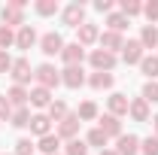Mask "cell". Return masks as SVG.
Here are the masks:
<instances>
[{
  "mask_svg": "<svg viewBox=\"0 0 158 155\" xmlns=\"http://www.w3.org/2000/svg\"><path fill=\"white\" fill-rule=\"evenodd\" d=\"M34 79H37L40 88H55V85H61V70H55L52 64H40L37 70H34Z\"/></svg>",
  "mask_w": 158,
  "mask_h": 155,
  "instance_id": "obj_1",
  "label": "cell"
},
{
  "mask_svg": "<svg viewBox=\"0 0 158 155\" xmlns=\"http://www.w3.org/2000/svg\"><path fill=\"white\" fill-rule=\"evenodd\" d=\"M88 61H91V67H94L98 73H110V70L116 67V55L106 52V49H94V52L88 55Z\"/></svg>",
  "mask_w": 158,
  "mask_h": 155,
  "instance_id": "obj_2",
  "label": "cell"
},
{
  "mask_svg": "<svg viewBox=\"0 0 158 155\" xmlns=\"http://www.w3.org/2000/svg\"><path fill=\"white\" fill-rule=\"evenodd\" d=\"M40 49H43V55H61L64 52V40H61V34H55V31H49V34H43L40 37Z\"/></svg>",
  "mask_w": 158,
  "mask_h": 155,
  "instance_id": "obj_3",
  "label": "cell"
},
{
  "mask_svg": "<svg viewBox=\"0 0 158 155\" xmlns=\"http://www.w3.org/2000/svg\"><path fill=\"white\" fill-rule=\"evenodd\" d=\"M9 76H12V82H15V85L31 82V76H34V70H31V61H27V58H15V61H12V70H9Z\"/></svg>",
  "mask_w": 158,
  "mask_h": 155,
  "instance_id": "obj_4",
  "label": "cell"
},
{
  "mask_svg": "<svg viewBox=\"0 0 158 155\" xmlns=\"http://www.w3.org/2000/svg\"><path fill=\"white\" fill-rule=\"evenodd\" d=\"M79 125H82V122H79L76 113H67V119H64V122H58V131H55V134H58L61 140H76Z\"/></svg>",
  "mask_w": 158,
  "mask_h": 155,
  "instance_id": "obj_5",
  "label": "cell"
},
{
  "mask_svg": "<svg viewBox=\"0 0 158 155\" xmlns=\"http://www.w3.org/2000/svg\"><path fill=\"white\" fill-rule=\"evenodd\" d=\"M61 21H64L67 27H79V24H85V6H82V3H70V6L61 12Z\"/></svg>",
  "mask_w": 158,
  "mask_h": 155,
  "instance_id": "obj_6",
  "label": "cell"
},
{
  "mask_svg": "<svg viewBox=\"0 0 158 155\" xmlns=\"http://www.w3.org/2000/svg\"><path fill=\"white\" fill-rule=\"evenodd\" d=\"M82 58H85V49H82L79 43H67L64 52H61V61H64L67 67H82Z\"/></svg>",
  "mask_w": 158,
  "mask_h": 155,
  "instance_id": "obj_7",
  "label": "cell"
},
{
  "mask_svg": "<svg viewBox=\"0 0 158 155\" xmlns=\"http://www.w3.org/2000/svg\"><path fill=\"white\" fill-rule=\"evenodd\" d=\"M100 40V31H98V24H91V21H85V24H79L76 27V43L85 49V46H91V43H98Z\"/></svg>",
  "mask_w": 158,
  "mask_h": 155,
  "instance_id": "obj_8",
  "label": "cell"
},
{
  "mask_svg": "<svg viewBox=\"0 0 158 155\" xmlns=\"http://www.w3.org/2000/svg\"><path fill=\"white\" fill-rule=\"evenodd\" d=\"M61 82L67 88H82L85 85V70L82 67H64L61 70Z\"/></svg>",
  "mask_w": 158,
  "mask_h": 155,
  "instance_id": "obj_9",
  "label": "cell"
},
{
  "mask_svg": "<svg viewBox=\"0 0 158 155\" xmlns=\"http://www.w3.org/2000/svg\"><path fill=\"white\" fill-rule=\"evenodd\" d=\"M0 19L6 27H24V9H15V6H3V12H0Z\"/></svg>",
  "mask_w": 158,
  "mask_h": 155,
  "instance_id": "obj_10",
  "label": "cell"
},
{
  "mask_svg": "<svg viewBox=\"0 0 158 155\" xmlns=\"http://www.w3.org/2000/svg\"><path fill=\"white\" fill-rule=\"evenodd\" d=\"M122 58H125V64H140V61H143V46H140V40H128V43L122 46Z\"/></svg>",
  "mask_w": 158,
  "mask_h": 155,
  "instance_id": "obj_11",
  "label": "cell"
},
{
  "mask_svg": "<svg viewBox=\"0 0 158 155\" xmlns=\"http://www.w3.org/2000/svg\"><path fill=\"white\" fill-rule=\"evenodd\" d=\"M116 152L118 155H137L140 152V137L122 134V137H118V143H116Z\"/></svg>",
  "mask_w": 158,
  "mask_h": 155,
  "instance_id": "obj_12",
  "label": "cell"
},
{
  "mask_svg": "<svg viewBox=\"0 0 158 155\" xmlns=\"http://www.w3.org/2000/svg\"><path fill=\"white\" fill-rule=\"evenodd\" d=\"M98 122H100L98 128H100L106 137H116V140L122 137V122H118V116H110V113H106V116H100Z\"/></svg>",
  "mask_w": 158,
  "mask_h": 155,
  "instance_id": "obj_13",
  "label": "cell"
},
{
  "mask_svg": "<svg viewBox=\"0 0 158 155\" xmlns=\"http://www.w3.org/2000/svg\"><path fill=\"white\" fill-rule=\"evenodd\" d=\"M27 128L37 137H46V134H52V119L46 116V113H37V116H31V125Z\"/></svg>",
  "mask_w": 158,
  "mask_h": 155,
  "instance_id": "obj_14",
  "label": "cell"
},
{
  "mask_svg": "<svg viewBox=\"0 0 158 155\" xmlns=\"http://www.w3.org/2000/svg\"><path fill=\"white\" fill-rule=\"evenodd\" d=\"M34 43H37V31H34V24H24V27L15 31V46H19V49H31Z\"/></svg>",
  "mask_w": 158,
  "mask_h": 155,
  "instance_id": "obj_15",
  "label": "cell"
},
{
  "mask_svg": "<svg viewBox=\"0 0 158 155\" xmlns=\"http://www.w3.org/2000/svg\"><path fill=\"white\" fill-rule=\"evenodd\" d=\"M128 116L134 119V122H149V103L143 97H134L131 107H128Z\"/></svg>",
  "mask_w": 158,
  "mask_h": 155,
  "instance_id": "obj_16",
  "label": "cell"
},
{
  "mask_svg": "<svg viewBox=\"0 0 158 155\" xmlns=\"http://www.w3.org/2000/svg\"><path fill=\"white\" fill-rule=\"evenodd\" d=\"M122 46H125L122 34H116V31H103V34H100V49H106V52L116 55V49H122Z\"/></svg>",
  "mask_w": 158,
  "mask_h": 155,
  "instance_id": "obj_17",
  "label": "cell"
},
{
  "mask_svg": "<svg viewBox=\"0 0 158 155\" xmlns=\"http://www.w3.org/2000/svg\"><path fill=\"white\" fill-rule=\"evenodd\" d=\"M6 97H9V103H12V110H19V107H24V103L31 100V91H27L24 85H12V88L6 91Z\"/></svg>",
  "mask_w": 158,
  "mask_h": 155,
  "instance_id": "obj_18",
  "label": "cell"
},
{
  "mask_svg": "<svg viewBox=\"0 0 158 155\" xmlns=\"http://www.w3.org/2000/svg\"><path fill=\"white\" fill-rule=\"evenodd\" d=\"M37 149H40L43 155H58V149H61V137H58V134H46V137H40Z\"/></svg>",
  "mask_w": 158,
  "mask_h": 155,
  "instance_id": "obj_19",
  "label": "cell"
},
{
  "mask_svg": "<svg viewBox=\"0 0 158 155\" xmlns=\"http://www.w3.org/2000/svg\"><path fill=\"white\" fill-rule=\"evenodd\" d=\"M140 46H143V49H158V27L155 24H143V31H140Z\"/></svg>",
  "mask_w": 158,
  "mask_h": 155,
  "instance_id": "obj_20",
  "label": "cell"
},
{
  "mask_svg": "<svg viewBox=\"0 0 158 155\" xmlns=\"http://www.w3.org/2000/svg\"><path fill=\"white\" fill-rule=\"evenodd\" d=\"M140 70H143V76L149 79V82H155V79H158V55H143Z\"/></svg>",
  "mask_w": 158,
  "mask_h": 155,
  "instance_id": "obj_21",
  "label": "cell"
},
{
  "mask_svg": "<svg viewBox=\"0 0 158 155\" xmlns=\"http://www.w3.org/2000/svg\"><path fill=\"white\" fill-rule=\"evenodd\" d=\"M128 107H131V100H128V97L125 94H110V116H125V113H128Z\"/></svg>",
  "mask_w": 158,
  "mask_h": 155,
  "instance_id": "obj_22",
  "label": "cell"
},
{
  "mask_svg": "<svg viewBox=\"0 0 158 155\" xmlns=\"http://www.w3.org/2000/svg\"><path fill=\"white\" fill-rule=\"evenodd\" d=\"M31 103H34V107H40V110H43V107H46V110H49V103H52V91H49V88H31Z\"/></svg>",
  "mask_w": 158,
  "mask_h": 155,
  "instance_id": "obj_23",
  "label": "cell"
},
{
  "mask_svg": "<svg viewBox=\"0 0 158 155\" xmlns=\"http://www.w3.org/2000/svg\"><path fill=\"white\" fill-rule=\"evenodd\" d=\"M88 85H91V88H98V91L113 88V73H98V70H94V73L88 76Z\"/></svg>",
  "mask_w": 158,
  "mask_h": 155,
  "instance_id": "obj_24",
  "label": "cell"
},
{
  "mask_svg": "<svg viewBox=\"0 0 158 155\" xmlns=\"http://www.w3.org/2000/svg\"><path fill=\"white\" fill-rule=\"evenodd\" d=\"M76 116H79V122H91V119H98V103H94V100H82L79 110H76Z\"/></svg>",
  "mask_w": 158,
  "mask_h": 155,
  "instance_id": "obj_25",
  "label": "cell"
},
{
  "mask_svg": "<svg viewBox=\"0 0 158 155\" xmlns=\"http://www.w3.org/2000/svg\"><path fill=\"white\" fill-rule=\"evenodd\" d=\"M46 116L52 119V122H64V119H67V103H64V100H52Z\"/></svg>",
  "mask_w": 158,
  "mask_h": 155,
  "instance_id": "obj_26",
  "label": "cell"
},
{
  "mask_svg": "<svg viewBox=\"0 0 158 155\" xmlns=\"http://www.w3.org/2000/svg\"><path fill=\"white\" fill-rule=\"evenodd\" d=\"M15 128H27L31 125V110L27 107H19V110H12V119H9Z\"/></svg>",
  "mask_w": 158,
  "mask_h": 155,
  "instance_id": "obj_27",
  "label": "cell"
},
{
  "mask_svg": "<svg viewBox=\"0 0 158 155\" xmlns=\"http://www.w3.org/2000/svg\"><path fill=\"white\" fill-rule=\"evenodd\" d=\"M106 140H110V137L103 134L100 128H91L88 137H85V143H88V146H98V149H106Z\"/></svg>",
  "mask_w": 158,
  "mask_h": 155,
  "instance_id": "obj_28",
  "label": "cell"
},
{
  "mask_svg": "<svg viewBox=\"0 0 158 155\" xmlns=\"http://www.w3.org/2000/svg\"><path fill=\"white\" fill-rule=\"evenodd\" d=\"M118 6H122V15H125V19H134V15L143 12V3H140V0H122Z\"/></svg>",
  "mask_w": 158,
  "mask_h": 155,
  "instance_id": "obj_29",
  "label": "cell"
},
{
  "mask_svg": "<svg viewBox=\"0 0 158 155\" xmlns=\"http://www.w3.org/2000/svg\"><path fill=\"white\" fill-rule=\"evenodd\" d=\"M34 9H37V15H55L58 12V0H37Z\"/></svg>",
  "mask_w": 158,
  "mask_h": 155,
  "instance_id": "obj_30",
  "label": "cell"
},
{
  "mask_svg": "<svg viewBox=\"0 0 158 155\" xmlns=\"http://www.w3.org/2000/svg\"><path fill=\"white\" fill-rule=\"evenodd\" d=\"M106 24H110V31H116V34H122V31L128 27V19H125L122 12H110V19H106Z\"/></svg>",
  "mask_w": 158,
  "mask_h": 155,
  "instance_id": "obj_31",
  "label": "cell"
},
{
  "mask_svg": "<svg viewBox=\"0 0 158 155\" xmlns=\"http://www.w3.org/2000/svg\"><path fill=\"white\" fill-rule=\"evenodd\" d=\"M67 155H88V143L85 140H67Z\"/></svg>",
  "mask_w": 158,
  "mask_h": 155,
  "instance_id": "obj_32",
  "label": "cell"
},
{
  "mask_svg": "<svg viewBox=\"0 0 158 155\" xmlns=\"http://www.w3.org/2000/svg\"><path fill=\"white\" fill-rule=\"evenodd\" d=\"M12 43H15V34H12V27L0 24V52H6V49H9Z\"/></svg>",
  "mask_w": 158,
  "mask_h": 155,
  "instance_id": "obj_33",
  "label": "cell"
},
{
  "mask_svg": "<svg viewBox=\"0 0 158 155\" xmlns=\"http://www.w3.org/2000/svg\"><path fill=\"white\" fill-rule=\"evenodd\" d=\"M143 100H146V103H158V79L143 85Z\"/></svg>",
  "mask_w": 158,
  "mask_h": 155,
  "instance_id": "obj_34",
  "label": "cell"
},
{
  "mask_svg": "<svg viewBox=\"0 0 158 155\" xmlns=\"http://www.w3.org/2000/svg\"><path fill=\"white\" fill-rule=\"evenodd\" d=\"M34 149H37V143L27 140V137H21L19 143H15V155H34Z\"/></svg>",
  "mask_w": 158,
  "mask_h": 155,
  "instance_id": "obj_35",
  "label": "cell"
},
{
  "mask_svg": "<svg viewBox=\"0 0 158 155\" xmlns=\"http://www.w3.org/2000/svg\"><path fill=\"white\" fill-rule=\"evenodd\" d=\"M140 152H143V155H158V137L140 140Z\"/></svg>",
  "mask_w": 158,
  "mask_h": 155,
  "instance_id": "obj_36",
  "label": "cell"
},
{
  "mask_svg": "<svg viewBox=\"0 0 158 155\" xmlns=\"http://www.w3.org/2000/svg\"><path fill=\"white\" fill-rule=\"evenodd\" d=\"M143 15L149 19V24H155V21H158V0H149V3H143Z\"/></svg>",
  "mask_w": 158,
  "mask_h": 155,
  "instance_id": "obj_37",
  "label": "cell"
},
{
  "mask_svg": "<svg viewBox=\"0 0 158 155\" xmlns=\"http://www.w3.org/2000/svg\"><path fill=\"white\" fill-rule=\"evenodd\" d=\"M0 119H3V122L12 119V103H9V97H6V94H0Z\"/></svg>",
  "mask_w": 158,
  "mask_h": 155,
  "instance_id": "obj_38",
  "label": "cell"
},
{
  "mask_svg": "<svg viewBox=\"0 0 158 155\" xmlns=\"http://www.w3.org/2000/svg\"><path fill=\"white\" fill-rule=\"evenodd\" d=\"M12 70V58H9V52H0V73H9Z\"/></svg>",
  "mask_w": 158,
  "mask_h": 155,
  "instance_id": "obj_39",
  "label": "cell"
},
{
  "mask_svg": "<svg viewBox=\"0 0 158 155\" xmlns=\"http://www.w3.org/2000/svg\"><path fill=\"white\" fill-rule=\"evenodd\" d=\"M94 9L98 12H110L113 9V0H94Z\"/></svg>",
  "mask_w": 158,
  "mask_h": 155,
  "instance_id": "obj_40",
  "label": "cell"
},
{
  "mask_svg": "<svg viewBox=\"0 0 158 155\" xmlns=\"http://www.w3.org/2000/svg\"><path fill=\"white\" fill-rule=\"evenodd\" d=\"M100 155H118L116 149H110V146H106V149H100Z\"/></svg>",
  "mask_w": 158,
  "mask_h": 155,
  "instance_id": "obj_41",
  "label": "cell"
},
{
  "mask_svg": "<svg viewBox=\"0 0 158 155\" xmlns=\"http://www.w3.org/2000/svg\"><path fill=\"white\" fill-rule=\"evenodd\" d=\"M152 128H155V137H158V116H152Z\"/></svg>",
  "mask_w": 158,
  "mask_h": 155,
  "instance_id": "obj_42",
  "label": "cell"
}]
</instances>
